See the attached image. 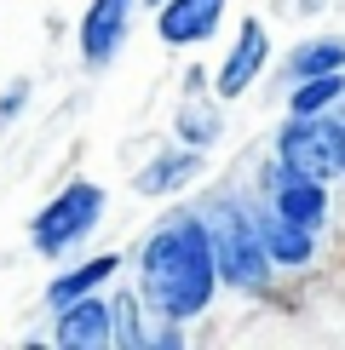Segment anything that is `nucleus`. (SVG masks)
<instances>
[{"label": "nucleus", "instance_id": "obj_15", "mask_svg": "<svg viewBox=\"0 0 345 350\" xmlns=\"http://www.w3.org/2000/svg\"><path fill=\"white\" fill-rule=\"evenodd\" d=\"M340 98H345V69H334V75H305L288 92V115H328V109H340Z\"/></svg>", "mask_w": 345, "mask_h": 350}, {"label": "nucleus", "instance_id": "obj_1", "mask_svg": "<svg viewBox=\"0 0 345 350\" xmlns=\"http://www.w3.org/2000/svg\"><path fill=\"white\" fill-rule=\"evenodd\" d=\"M144 310L155 322H201L219 299V265H213V236L201 207H172L155 218L150 236L138 241V287Z\"/></svg>", "mask_w": 345, "mask_h": 350}, {"label": "nucleus", "instance_id": "obj_18", "mask_svg": "<svg viewBox=\"0 0 345 350\" xmlns=\"http://www.w3.org/2000/svg\"><path fill=\"white\" fill-rule=\"evenodd\" d=\"M334 115H340V172H345V98H340V109H334Z\"/></svg>", "mask_w": 345, "mask_h": 350}, {"label": "nucleus", "instance_id": "obj_11", "mask_svg": "<svg viewBox=\"0 0 345 350\" xmlns=\"http://www.w3.org/2000/svg\"><path fill=\"white\" fill-rule=\"evenodd\" d=\"M253 218H259V241H265V253H270L277 270H305L316 258V236H322V230H305V224H294V218H282L259 196H253Z\"/></svg>", "mask_w": 345, "mask_h": 350}, {"label": "nucleus", "instance_id": "obj_19", "mask_svg": "<svg viewBox=\"0 0 345 350\" xmlns=\"http://www.w3.org/2000/svg\"><path fill=\"white\" fill-rule=\"evenodd\" d=\"M144 6H162V0H144Z\"/></svg>", "mask_w": 345, "mask_h": 350}, {"label": "nucleus", "instance_id": "obj_5", "mask_svg": "<svg viewBox=\"0 0 345 350\" xmlns=\"http://www.w3.org/2000/svg\"><path fill=\"white\" fill-rule=\"evenodd\" d=\"M259 201H270L282 218H294L305 230L328 224V184L311 178V172H299V167H288V161H277V155L259 167Z\"/></svg>", "mask_w": 345, "mask_h": 350}, {"label": "nucleus", "instance_id": "obj_6", "mask_svg": "<svg viewBox=\"0 0 345 350\" xmlns=\"http://www.w3.org/2000/svg\"><path fill=\"white\" fill-rule=\"evenodd\" d=\"M144 0H86L81 23H75V40H81V64L86 69H110L121 57L127 35H133V18H138Z\"/></svg>", "mask_w": 345, "mask_h": 350}, {"label": "nucleus", "instance_id": "obj_4", "mask_svg": "<svg viewBox=\"0 0 345 350\" xmlns=\"http://www.w3.org/2000/svg\"><path fill=\"white\" fill-rule=\"evenodd\" d=\"M277 161L311 172V178H334L340 172V115H288L277 133Z\"/></svg>", "mask_w": 345, "mask_h": 350}, {"label": "nucleus", "instance_id": "obj_2", "mask_svg": "<svg viewBox=\"0 0 345 350\" xmlns=\"http://www.w3.org/2000/svg\"><path fill=\"white\" fill-rule=\"evenodd\" d=\"M201 218H207V236H213V265H219V287H230V293H265L270 275H277V265H270L265 241H259L253 196L219 189V196L201 201Z\"/></svg>", "mask_w": 345, "mask_h": 350}, {"label": "nucleus", "instance_id": "obj_12", "mask_svg": "<svg viewBox=\"0 0 345 350\" xmlns=\"http://www.w3.org/2000/svg\"><path fill=\"white\" fill-rule=\"evenodd\" d=\"M207 86V75H201V64L184 75V104H179V115H172V126H179V138L184 144H196V150H213V144L225 138V109H219V98H207L201 92Z\"/></svg>", "mask_w": 345, "mask_h": 350}, {"label": "nucleus", "instance_id": "obj_3", "mask_svg": "<svg viewBox=\"0 0 345 350\" xmlns=\"http://www.w3.org/2000/svg\"><path fill=\"white\" fill-rule=\"evenodd\" d=\"M110 213V189L92 184V178H69L58 196L29 218V247H35L40 258H69L75 247H86L98 224H104Z\"/></svg>", "mask_w": 345, "mask_h": 350}, {"label": "nucleus", "instance_id": "obj_13", "mask_svg": "<svg viewBox=\"0 0 345 350\" xmlns=\"http://www.w3.org/2000/svg\"><path fill=\"white\" fill-rule=\"evenodd\" d=\"M115 275H121V253H92V258H81V265L58 270L47 282V310H58V304H69L81 293H104Z\"/></svg>", "mask_w": 345, "mask_h": 350}, {"label": "nucleus", "instance_id": "obj_14", "mask_svg": "<svg viewBox=\"0 0 345 350\" xmlns=\"http://www.w3.org/2000/svg\"><path fill=\"white\" fill-rule=\"evenodd\" d=\"M288 81H305V75H334V69H345V40L340 35H316L305 40V46L288 52Z\"/></svg>", "mask_w": 345, "mask_h": 350}, {"label": "nucleus", "instance_id": "obj_7", "mask_svg": "<svg viewBox=\"0 0 345 350\" xmlns=\"http://www.w3.org/2000/svg\"><path fill=\"white\" fill-rule=\"evenodd\" d=\"M52 345L58 350H110L115 345V299L104 293H81L52 310Z\"/></svg>", "mask_w": 345, "mask_h": 350}, {"label": "nucleus", "instance_id": "obj_17", "mask_svg": "<svg viewBox=\"0 0 345 350\" xmlns=\"http://www.w3.org/2000/svg\"><path fill=\"white\" fill-rule=\"evenodd\" d=\"M23 109H29V81L18 75V81L6 86V92H0V126H6V121H18Z\"/></svg>", "mask_w": 345, "mask_h": 350}, {"label": "nucleus", "instance_id": "obj_9", "mask_svg": "<svg viewBox=\"0 0 345 350\" xmlns=\"http://www.w3.org/2000/svg\"><path fill=\"white\" fill-rule=\"evenodd\" d=\"M265 64H270V35H265V23H259V18H242V29L230 35V52L219 57V69H213V92H219V104H225V98H242L259 75H265Z\"/></svg>", "mask_w": 345, "mask_h": 350}, {"label": "nucleus", "instance_id": "obj_10", "mask_svg": "<svg viewBox=\"0 0 345 350\" xmlns=\"http://www.w3.org/2000/svg\"><path fill=\"white\" fill-rule=\"evenodd\" d=\"M201 172H207V150H196V144H167V150H155L150 155V167H138V178H133V189L144 201L150 196H179V189H190Z\"/></svg>", "mask_w": 345, "mask_h": 350}, {"label": "nucleus", "instance_id": "obj_8", "mask_svg": "<svg viewBox=\"0 0 345 350\" xmlns=\"http://www.w3.org/2000/svg\"><path fill=\"white\" fill-rule=\"evenodd\" d=\"M225 12L230 0H162L155 6V35L172 52H196L225 29Z\"/></svg>", "mask_w": 345, "mask_h": 350}, {"label": "nucleus", "instance_id": "obj_16", "mask_svg": "<svg viewBox=\"0 0 345 350\" xmlns=\"http://www.w3.org/2000/svg\"><path fill=\"white\" fill-rule=\"evenodd\" d=\"M110 299H115V345H127V350H150L144 299H138V293H110Z\"/></svg>", "mask_w": 345, "mask_h": 350}]
</instances>
